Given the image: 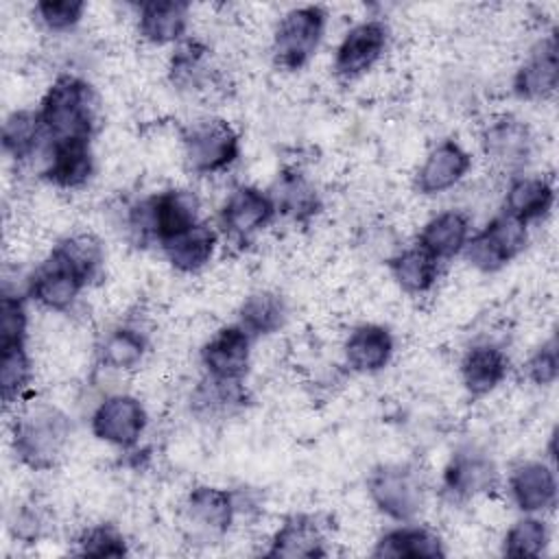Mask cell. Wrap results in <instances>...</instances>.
Here are the masks:
<instances>
[{
	"label": "cell",
	"instance_id": "obj_11",
	"mask_svg": "<svg viewBox=\"0 0 559 559\" xmlns=\"http://www.w3.org/2000/svg\"><path fill=\"white\" fill-rule=\"evenodd\" d=\"M83 286L85 280L74 269H70L59 255L50 253V258L31 277L28 293L44 308L68 310L76 301Z\"/></svg>",
	"mask_w": 559,
	"mask_h": 559
},
{
	"label": "cell",
	"instance_id": "obj_18",
	"mask_svg": "<svg viewBox=\"0 0 559 559\" xmlns=\"http://www.w3.org/2000/svg\"><path fill=\"white\" fill-rule=\"evenodd\" d=\"M559 63L555 37H548L531 55V59L518 70L513 79V90L522 98H542L557 87Z\"/></svg>",
	"mask_w": 559,
	"mask_h": 559
},
{
	"label": "cell",
	"instance_id": "obj_37",
	"mask_svg": "<svg viewBox=\"0 0 559 559\" xmlns=\"http://www.w3.org/2000/svg\"><path fill=\"white\" fill-rule=\"evenodd\" d=\"M85 4L81 0H41L35 4V13L39 22L55 33L70 31L79 24Z\"/></svg>",
	"mask_w": 559,
	"mask_h": 559
},
{
	"label": "cell",
	"instance_id": "obj_7",
	"mask_svg": "<svg viewBox=\"0 0 559 559\" xmlns=\"http://www.w3.org/2000/svg\"><path fill=\"white\" fill-rule=\"evenodd\" d=\"M526 245V225L507 212L496 216L483 231L467 238L463 253L480 271H498Z\"/></svg>",
	"mask_w": 559,
	"mask_h": 559
},
{
	"label": "cell",
	"instance_id": "obj_14",
	"mask_svg": "<svg viewBox=\"0 0 559 559\" xmlns=\"http://www.w3.org/2000/svg\"><path fill=\"white\" fill-rule=\"evenodd\" d=\"M273 214H275V205L269 194L251 186H240L225 201L221 221L231 236L247 238L258 229H262L264 225H269Z\"/></svg>",
	"mask_w": 559,
	"mask_h": 559
},
{
	"label": "cell",
	"instance_id": "obj_24",
	"mask_svg": "<svg viewBox=\"0 0 559 559\" xmlns=\"http://www.w3.org/2000/svg\"><path fill=\"white\" fill-rule=\"evenodd\" d=\"M214 249H216V234L203 223H197L194 227H190L188 231L179 234L177 238L164 245V251L170 264L186 273L199 271L201 266H205L212 260Z\"/></svg>",
	"mask_w": 559,
	"mask_h": 559
},
{
	"label": "cell",
	"instance_id": "obj_23",
	"mask_svg": "<svg viewBox=\"0 0 559 559\" xmlns=\"http://www.w3.org/2000/svg\"><path fill=\"white\" fill-rule=\"evenodd\" d=\"M496 467L480 454H456L445 467V489L454 496L467 498L489 491L496 485Z\"/></svg>",
	"mask_w": 559,
	"mask_h": 559
},
{
	"label": "cell",
	"instance_id": "obj_21",
	"mask_svg": "<svg viewBox=\"0 0 559 559\" xmlns=\"http://www.w3.org/2000/svg\"><path fill=\"white\" fill-rule=\"evenodd\" d=\"M507 367L509 360L502 349L493 345L472 347L461 362L463 384L472 395H487L504 380Z\"/></svg>",
	"mask_w": 559,
	"mask_h": 559
},
{
	"label": "cell",
	"instance_id": "obj_16",
	"mask_svg": "<svg viewBox=\"0 0 559 559\" xmlns=\"http://www.w3.org/2000/svg\"><path fill=\"white\" fill-rule=\"evenodd\" d=\"M94 170L90 140L50 142V157L44 177L59 188L83 186Z\"/></svg>",
	"mask_w": 559,
	"mask_h": 559
},
{
	"label": "cell",
	"instance_id": "obj_3",
	"mask_svg": "<svg viewBox=\"0 0 559 559\" xmlns=\"http://www.w3.org/2000/svg\"><path fill=\"white\" fill-rule=\"evenodd\" d=\"M199 214V201L188 190H166L131 210V229L140 238L159 240L162 247L179 234L194 227Z\"/></svg>",
	"mask_w": 559,
	"mask_h": 559
},
{
	"label": "cell",
	"instance_id": "obj_39",
	"mask_svg": "<svg viewBox=\"0 0 559 559\" xmlns=\"http://www.w3.org/2000/svg\"><path fill=\"white\" fill-rule=\"evenodd\" d=\"M205 48L197 41H183L173 57V81L179 85H197L201 79Z\"/></svg>",
	"mask_w": 559,
	"mask_h": 559
},
{
	"label": "cell",
	"instance_id": "obj_6",
	"mask_svg": "<svg viewBox=\"0 0 559 559\" xmlns=\"http://www.w3.org/2000/svg\"><path fill=\"white\" fill-rule=\"evenodd\" d=\"M367 489L373 504L397 522L415 518L424 502L421 480L417 472L406 465H382L373 469Z\"/></svg>",
	"mask_w": 559,
	"mask_h": 559
},
{
	"label": "cell",
	"instance_id": "obj_12",
	"mask_svg": "<svg viewBox=\"0 0 559 559\" xmlns=\"http://www.w3.org/2000/svg\"><path fill=\"white\" fill-rule=\"evenodd\" d=\"M236 513V496L218 487H197L186 500V522L203 537L223 535Z\"/></svg>",
	"mask_w": 559,
	"mask_h": 559
},
{
	"label": "cell",
	"instance_id": "obj_25",
	"mask_svg": "<svg viewBox=\"0 0 559 559\" xmlns=\"http://www.w3.org/2000/svg\"><path fill=\"white\" fill-rule=\"evenodd\" d=\"M485 153L504 166L522 164L528 155V131L522 122L513 118H502L498 122H491L483 135Z\"/></svg>",
	"mask_w": 559,
	"mask_h": 559
},
{
	"label": "cell",
	"instance_id": "obj_40",
	"mask_svg": "<svg viewBox=\"0 0 559 559\" xmlns=\"http://www.w3.org/2000/svg\"><path fill=\"white\" fill-rule=\"evenodd\" d=\"M26 341V310L20 297L4 295L0 306V345Z\"/></svg>",
	"mask_w": 559,
	"mask_h": 559
},
{
	"label": "cell",
	"instance_id": "obj_38",
	"mask_svg": "<svg viewBox=\"0 0 559 559\" xmlns=\"http://www.w3.org/2000/svg\"><path fill=\"white\" fill-rule=\"evenodd\" d=\"M127 552L122 535L109 526H92L79 537V555L87 557H122Z\"/></svg>",
	"mask_w": 559,
	"mask_h": 559
},
{
	"label": "cell",
	"instance_id": "obj_10",
	"mask_svg": "<svg viewBox=\"0 0 559 559\" xmlns=\"http://www.w3.org/2000/svg\"><path fill=\"white\" fill-rule=\"evenodd\" d=\"M386 46V26L378 20L360 22L343 37L336 57L334 70L338 76L352 79L369 70L382 55Z\"/></svg>",
	"mask_w": 559,
	"mask_h": 559
},
{
	"label": "cell",
	"instance_id": "obj_8",
	"mask_svg": "<svg viewBox=\"0 0 559 559\" xmlns=\"http://www.w3.org/2000/svg\"><path fill=\"white\" fill-rule=\"evenodd\" d=\"M146 426L144 406L131 395H111L92 415V432L118 448L138 443Z\"/></svg>",
	"mask_w": 559,
	"mask_h": 559
},
{
	"label": "cell",
	"instance_id": "obj_27",
	"mask_svg": "<svg viewBox=\"0 0 559 559\" xmlns=\"http://www.w3.org/2000/svg\"><path fill=\"white\" fill-rule=\"evenodd\" d=\"M376 557H441L443 548L435 533L421 526H400L389 531L373 550Z\"/></svg>",
	"mask_w": 559,
	"mask_h": 559
},
{
	"label": "cell",
	"instance_id": "obj_32",
	"mask_svg": "<svg viewBox=\"0 0 559 559\" xmlns=\"http://www.w3.org/2000/svg\"><path fill=\"white\" fill-rule=\"evenodd\" d=\"M144 336L129 328L109 332L100 345V360L109 369H133L144 356Z\"/></svg>",
	"mask_w": 559,
	"mask_h": 559
},
{
	"label": "cell",
	"instance_id": "obj_13",
	"mask_svg": "<svg viewBox=\"0 0 559 559\" xmlns=\"http://www.w3.org/2000/svg\"><path fill=\"white\" fill-rule=\"evenodd\" d=\"M469 155L454 140L437 144L419 166L415 186L421 194H439L459 183L469 170Z\"/></svg>",
	"mask_w": 559,
	"mask_h": 559
},
{
	"label": "cell",
	"instance_id": "obj_26",
	"mask_svg": "<svg viewBox=\"0 0 559 559\" xmlns=\"http://www.w3.org/2000/svg\"><path fill=\"white\" fill-rule=\"evenodd\" d=\"M555 192L546 179L520 177L507 192V214L522 221L524 225L533 218L544 216L552 205Z\"/></svg>",
	"mask_w": 559,
	"mask_h": 559
},
{
	"label": "cell",
	"instance_id": "obj_30",
	"mask_svg": "<svg viewBox=\"0 0 559 559\" xmlns=\"http://www.w3.org/2000/svg\"><path fill=\"white\" fill-rule=\"evenodd\" d=\"M284 317H286L284 299L269 290L251 295L240 308V325L251 336L275 332L284 323Z\"/></svg>",
	"mask_w": 559,
	"mask_h": 559
},
{
	"label": "cell",
	"instance_id": "obj_1",
	"mask_svg": "<svg viewBox=\"0 0 559 559\" xmlns=\"http://www.w3.org/2000/svg\"><path fill=\"white\" fill-rule=\"evenodd\" d=\"M37 114L50 142L90 140L96 122L94 92L85 81L61 74L46 92Z\"/></svg>",
	"mask_w": 559,
	"mask_h": 559
},
{
	"label": "cell",
	"instance_id": "obj_17",
	"mask_svg": "<svg viewBox=\"0 0 559 559\" xmlns=\"http://www.w3.org/2000/svg\"><path fill=\"white\" fill-rule=\"evenodd\" d=\"M467 238H469L467 216L456 210H448L432 216L424 225L417 247L430 253L435 260H448L463 251Z\"/></svg>",
	"mask_w": 559,
	"mask_h": 559
},
{
	"label": "cell",
	"instance_id": "obj_33",
	"mask_svg": "<svg viewBox=\"0 0 559 559\" xmlns=\"http://www.w3.org/2000/svg\"><path fill=\"white\" fill-rule=\"evenodd\" d=\"M31 382V362L24 343L0 345V386L7 404L15 402Z\"/></svg>",
	"mask_w": 559,
	"mask_h": 559
},
{
	"label": "cell",
	"instance_id": "obj_15",
	"mask_svg": "<svg viewBox=\"0 0 559 559\" xmlns=\"http://www.w3.org/2000/svg\"><path fill=\"white\" fill-rule=\"evenodd\" d=\"M509 489L515 504L526 513L550 509L557 498L555 472L539 461L522 463L513 469L509 478Z\"/></svg>",
	"mask_w": 559,
	"mask_h": 559
},
{
	"label": "cell",
	"instance_id": "obj_19",
	"mask_svg": "<svg viewBox=\"0 0 559 559\" xmlns=\"http://www.w3.org/2000/svg\"><path fill=\"white\" fill-rule=\"evenodd\" d=\"M391 354L393 338L382 325H360L349 334L345 343V356L349 367L362 373L380 371L389 362Z\"/></svg>",
	"mask_w": 559,
	"mask_h": 559
},
{
	"label": "cell",
	"instance_id": "obj_41",
	"mask_svg": "<svg viewBox=\"0 0 559 559\" xmlns=\"http://www.w3.org/2000/svg\"><path fill=\"white\" fill-rule=\"evenodd\" d=\"M528 378L537 384H550L557 378V345L550 341L528 360Z\"/></svg>",
	"mask_w": 559,
	"mask_h": 559
},
{
	"label": "cell",
	"instance_id": "obj_34",
	"mask_svg": "<svg viewBox=\"0 0 559 559\" xmlns=\"http://www.w3.org/2000/svg\"><path fill=\"white\" fill-rule=\"evenodd\" d=\"M271 199H273L275 212L282 210L284 214L293 216L295 221L312 216L319 207L314 190L299 175H284L280 179L277 194Z\"/></svg>",
	"mask_w": 559,
	"mask_h": 559
},
{
	"label": "cell",
	"instance_id": "obj_35",
	"mask_svg": "<svg viewBox=\"0 0 559 559\" xmlns=\"http://www.w3.org/2000/svg\"><path fill=\"white\" fill-rule=\"evenodd\" d=\"M194 408L203 415H223L236 408L238 404L245 402V393L240 389V382H229V380H216L210 378L194 391Z\"/></svg>",
	"mask_w": 559,
	"mask_h": 559
},
{
	"label": "cell",
	"instance_id": "obj_9",
	"mask_svg": "<svg viewBox=\"0 0 559 559\" xmlns=\"http://www.w3.org/2000/svg\"><path fill=\"white\" fill-rule=\"evenodd\" d=\"M251 334L242 325L221 328L201 349V360L210 378L240 382L249 369Z\"/></svg>",
	"mask_w": 559,
	"mask_h": 559
},
{
	"label": "cell",
	"instance_id": "obj_2",
	"mask_svg": "<svg viewBox=\"0 0 559 559\" xmlns=\"http://www.w3.org/2000/svg\"><path fill=\"white\" fill-rule=\"evenodd\" d=\"M70 437L66 415L52 406H31L13 424V448L22 463L46 469L59 459Z\"/></svg>",
	"mask_w": 559,
	"mask_h": 559
},
{
	"label": "cell",
	"instance_id": "obj_5",
	"mask_svg": "<svg viewBox=\"0 0 559 559\" xmlns=\"http://www.w3.org/2000/svg\"><path fill=\"white\" fill-rule=\"evenodd\" d=\"M325 28V13L321 7H299L288 11L273 37L275 63L284 70H299L317 50Z\"/></svg>",
	"mask_w": 559,
	"mask_h": 559
},
{
	"label": "cell",
	"instance_id": "obj_36",
	"mask_svg": "<svg viewBox=\"0 0 559 559\" xmlns=\"http://www.w3.org/2000/svg\"><path fill=\"white\" fill-rule=\"evenodd\" d=\"M548 542V531L542 520L524 518L504 537V555L509 557H537Z\"/></svg>",
	"mask_w": 559,
	"mask_h": 559
},
{
	"label": "cell",
	"instance_id": "obj_29",
	"mask_svg": "<svg viewBox=\"0 0 559 559\" xmlns=\"http://www.w3.org/2000/svg\"><path fill=\"white\" fill-rule=\"evenodd\" d=\"M391 273L406 293H426L439 273V260L424 249H406L391 260Z\"/></svg>",
	"mask_w": 559,
	"mask_h": 559
},
{
	"label": "cell",
	"instance_id": "obj_4",
	"mask_svg": "<svg viewBox=\"0 0 559 559\" xmlns=\"http://www.w3.org/2000/svg\"><path fill=\"white\" fill-rule=\"evenodd\" d=\"M186 162L194 173L212 175L227 168L238 157V135L229 122L205 118L183 129Z\"/></svg>",
	"mask_w": 559,
	"mask_h": 559
},
{
	"label": "cell",
	"instance_id": "obj_20",
	"mask_svg": "<svg viewBox=\"0 0 559 559\" xmlns=\"http://www.w3.org/2000/svg\"><path fill=\"white\" fill-rule=\"evenodd\" d=\"M188 11L186 2L168 0V2H144L140 7V35L151 44H170L181 39L188 26Z\"/></svg>",
	"mask_w": 559,
	"mask_h": 559
},
{
	"label": "cell",
	"instance_id": "obj_28",
	"mask_svg": "<svg viewBox=\"0 0 559 559\" xmlns=\"http://www.w3.org/2000/svg\"><path fill=\"white\" fill-rule=\"evenodd\" d=\"M44 138L46 131L37 111H13L2 124V146L13 159L31 157Z\"/></svg>",
	"mask_w": 559,
	"mask_h": 559
},
{
	"label": "cell",
	"instance_id": "obj_22",
	"mask_svg": "<svg viewBox=\"0 0 559 559\" xmlns=\"http://www.w3.org/2000/svg\"><path fill=\"white\" fill-rule=\"evenodd\" d=\"M271 557H321L323 550V535L314 518L310 515H293L288 518L282 528L275 533L271 542Z\"/></svg>",
	"mask_w": 559,
	"mask_h": 559
},
{
	"label": "cell",
	"instance_id": "obj_31",
	"mask_svg": "<svg viewBox=\"0 0 559 559\" xmlns=\"http://www.w3.org/2000/svg\"><path fill=\"white\" fill-rule=\"evenodd\" d=\"M55 255H59L70 269H74L85 284L90 280L96 277V273L100 271L103 264V249L98 245V240L90 234H79V236H70L63 242H59L52 251Z\"/></svg>",
	"mask_w": 559,
	"mask_h": 559
}]
</instances>
